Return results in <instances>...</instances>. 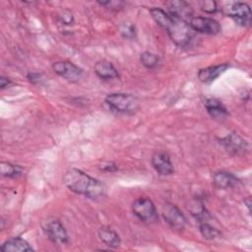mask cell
Masks as SVG:
<instances>
[{
  "instance_id": "cell-1",
  "label": "cell",
  "mask_w": 252,
  "mask_h": 252,
  "mask_svg": "<svg viewBox=\"0 0 252 252\" xmlns=\"http://www.w3.org/2000/svg\"><path fill=\"white\" fill-rule=\"evenodd\" d=\"M63 183L74 193L91 199H97L105 194V186L99 180L75 167L66 170Z\"/></svg>"
},
{
  "instance_id": "cell-2",
  "label": "cell",
  "mask_w": 252,
  "mask_h": 252,
  "mask_svg": "<svg viewBox=\"0 0 252 252\" xmlns=\"http://www.w3.org/2000/svg\"><path fill=\"white\" fill-rule=\"evenodd\" d=\"M150 14L154 21L166 31L170 39L176 45L185 47L190 44L194 33L188 23L172 18L165 11L157 7L150 9Z\"/></svg>"
},
{
  "instance_id": "cell-3",
  "label": "cell",
  "mask_w": 252,
  "mask_h": 252,
  "mask_svg": "<svg viewBox=\"0 0 252 252\" xmlns=\"http://www.w3.org/2000/svg\"><path fill=\"white\" fill-rule=\"evenodd\" d=\"M104 100L110 109L119 113H133L139 107V99L131 94L112 93Z\"/></svg>"
},
{
  "instance_id": "cell-4",
  "label": "cell",
  "mask_w": 252,
  "mask_h": 252,
  "mask_svg": "<svg viewBox=\"0 0 252 252\" xmlns=\"http://www.w3.org/2000/svg\"><path fill=\"white\" fill-rule=\"evenodd\" d=\"M133 214L145 223H155L158 220V215L154 202L147 197L137 198L132 204Z\"/></svg>"
},
{
  "instance_id": "cell-5",
  "label": "cell",
  "mask_w": 252,
  "mask_h": 252,
  "mask_svg": "<svg viewBox=\"0 0 252 252\" xmlns=\"http://www.w3.org/2000/svg\"><path fill=\"white\" fill-rule=\"evenodd\" d=\"M222 13L231 18L237 25L247 27L251 23V9L249 5L243 2H229L221 8Z\"/></svg>"
},
{
  "instance_id": "cell-6",
  "label": "cell",
  "mask_w": 252,
  "mask_h": 252,
  "mask_svg": "<svg viewBox=\"0 0 252 252\" xmlns=\"http://www.w3.org/2000/svg\"><path fill=\"white\" fill-rule=\"evenodd\" d=\"M42 229L48 239L54 244L63 245L69 241L68 233L63 224L55 219L46 220L42 222Z\"/></svg>"
},
{
  "instance_id": "cell-7",
  "label": "cell",
  "mask_w": 252,
  "mask_h": 252,
  "mask_svg": "<svg viewBox=\"0 0 252 252\" xmlns=\"http://www.w3.org/2000/svg\"><path fill=\"white\" fill-rule=\"evenodd\" d=\"M52 70L60 77L70 83L78 82L84 74L81 67L70 61H57L52 64Z\"/></svg>"
},
{
  "instance_id": "cell-8",
  "label": "cell",
  "mask_w": 252,
  "mask_h": 252,
  "mask_svg": "<svg viewBox=\"0 0 252 252\" xmlns=\"http://www.w3.org/2000/svg\"><path fill=\"white\" fill-rule=\"evenodd\" d=\"M220 144L231 156L241 157L248 152L247 142L236 133H230L220 139Z\"/></svg>"
},
{
  "instance_id": "cell-9",
  "label": "cell",
  "mask_w": 252,
  "mask_h": 252,
  "mask_svg": "<svg viewBox=\"0 0 252 252\" xmlns=\"http://www.w3.org/2000/svg\"><path fill=\"white\" fill-rule=\"evenodd\" d=\"M164 220L169 226L175 230H182L187 224V220L182 212L173 204L166 203L162 207L161 211Z\"/></svg>"
},
{
  "instance_id": "cell-10",
  "label": "cell",
  "mask_w": 252,
  "mask_h": 252,
  "mask_svg": "<svg viewBox=\"0 0 252 252\" xmlns=\"http://www.w3.org/2000/svg\"><path fill=\"white\" fill-rule=\"evenodd\" d=\"M189 26L193 32L210 35H215L221 32L219 22L208 17H193L189 22Z\"/></svg>"
},
{
  "instance_id": "cell-11",
  "label": "cell",
  "mask_w": 252,
  "mask_h": 252,
  "mask_svg": "<svg viewBox=\"0 0 252 252\" xmlns=\"http://www.w3.org/2000/svg\"><path fill=\"white\" fill-rule=\"evenodd\" d=\"M167 7L166 13L174 19L184 21L189 24L193 16V9L189 3L185 1H168L165 3Z\"/></svg>"
},
{
  "instance_id": "cell-12",
  "label": "cell",
  "mask_w": 252,
  "mask_h": 252,
  "mask_svg": "<svg viewBox=\"0 0 252 252\" xmlns=\"http://www.w3.org/2000/svg\"><path fill=\"white\" fill-rule=\"evenodd\" d=\"M152 164L157 172L161 175H169L174 172L170 157L166 152L158 151L152 156Z\"/></svg>"
},
{
  "instance_id": "cell-13",
  "label": "cell",
  "mask_w": 252,
  "mask_h": 252,
  "mask_svg": "<svg viewBox=\"0 0 252 252\" xmlns=\"http://www.w3.org/2000/svg\"><path fill=\"white\" fill-rule=\"evenodd\" d=\"M230 65L228 63H222L215 66H209L203 69H200L198 72V79L205 84H209L219 78L221 74H223Z\"/></svg>"
},
{
  "instance_id": "cell-14",
  "label": "cell",
  "mask_w": 252,
  "mask_h": 252,
  "mask_svg": "<svg viewBox=\"0 0 252 252\" xmlns=\"http://www.w3.org/2000/svg\"><path fill=\"white\" fill-rule=\"evenodd\" d=\"M213 183L219 189H228L237 186L239 179L231 172L220 170L214 173Z\"/></svg>"
},
{
  "instance_id": "cell-15",
  "label": "cell",
  "mask_w": 252,
  "mask_h": 252,
  "mask_svg": "<svg viewBox=\"0 0 252 252\" xmlns=\"http://www.w3.org/2000/svg\"><path fill=\"white\" fill-rule=\"evenodd\" d=\"M94 73L101 80H112L119 78L118 70L107 60H98L94 67Z\"/></svg>"
},
{
  "instance_id": "cell-16",
  "label": "cell",
  "mask_w": 252,
  "mask_h": 252,
  "mask_svg": "<svg viewBox=\"0 0 252 252\" xmlns=\"http://www.w3.org/2000/svg\"><path fill=\"white\" fill-rule=\"evenodd\" d=\"M204 104L209 115L216 120H223L228 116V111L226 107L218 98H207Z\"/></svg>"
},
{
  "instance_id": "cell-17",
  "label": "cell",
  "mask_w": 252,
  "mask_h": 252,
  "mask_svg": "<svg viewBox=\"0 0 252 252\" xmlns=\"http://www.w3.org/2000/svg\"><path fill=\"white\" fill-rule=\"evenodd\" d=\"M2 252H32L33 248L30 243L21 237H13L6 240L0 247Z\"/></svg>"
},
{
  "instance_id": "cell-18",
  "label": "cell",
  "mask_w": 252,
  "mask_h": 252,
  "mask_svg": "<svg viewBox=\"0 0 252 252\" xmlns=\"http://www.w3.org/2000/svg\"><path fill=\"white\" fill-rule=\"evenodd\" d=\"M98 237L100 241L109 248H117L121 243L119 234L108 226H101L98 229Z\"/></svg>"
},
{
  "instance_id": "cell-19",
  "label": "cell",
  "mask_w": 252,
  "mask_h": 252,
  "mask_svg": "<svg viewBox=\"0 0 252 252\" xmlns=\"http://www.w3.org/2000/svg\"><path fill=\"white\" fill-rule=\"evenodd\" d=\"M0 173L4 177L19 178L23 174V169L17 164H13L8 161H2L0 163Z\"/></svg>"
},
{
  "instance_id": "cell-20",
  "label": "cell",
  "mask_w": 252,
  "mask_h": 252,
  "mask_svg": "<svg viewBox=\"0 0 252 252\" xmlns=\"http://www.w3.org/2000/svg\"><path fill=\"white\" fill-rule=\"evenodd\" d=\"M199 230H200L201 234L206 239H209V240H215L217 238H220L221 235L220 231L218 228L212 226L211 224H209L206 221H200Z\"/></svg>"
},
{
  "instance_id": "cell-21",
  "label": "cell",
  "mask_w": 252,
  "mask_h": 252,
  "mask_svg": "<svg viewBox=\"0 0 252 252\" xmlns=\"http://www.w3.org/2000/svg\"><path fill=\"white\" fill-rule=\"evenodd\" d=\"M140 61L146 68L154 69L158 65L159 58L157 54H155L153 52L144 51L140 55Z\"/></svg>"
},
{
  "instance_id": "cell-22",
  "label": "cell",
  "mask_w": 252,
  "mask_h": 252,
  "mask_svg": "<svg viewBox=\"0 0 252 252\" xmlns=\"http://www.w3.org/2000/svg\"><path fill=\"white\" fill-rule=\"evenodd\" d=\"M120 33L124 38L132 39L136 36V27L133 23L125 22L120 26Z\"/></svg>"
},
{
  "instance_id": "cell-23",
  "label": "cell",
  "mask_w": 252,
  "mask_h": 252,
  "mask_svg": "<svg viewBox=\"0 0 252 252\" xmlns=\"http://www.w3.org/2000/svg\"><path fill=\"white\" fill-rule=\"evenodd\" d=\"M200 7H201V10L208 13V14H214L216 13L219 8H218V4L216 1H213V0H205V1H202L200 3Z\"/></svg>"
},
{
  "instance_id": "cell-24",
  "label": "cell",
  "mask_w": 252,
  "mask_h": 252,
  "mask_svg": "<svg viewBox=\"0 0 252 252\" xmlns=\"http://www.w3.org/2000/svg\"><path fill=\"white\" fill-rule=\"evenodd\" d=\"M100 6H103L105 7L106 9H109V10H113V11H118V10H121L124 6V2L123 1H113V0H110V1H103V2H100L98 1L97 2Z\"/></svg>"
},
{
  "instance_id": "cell-25",
  "label": "cell",
  "mask_w": 252,
  "mask_h": 252,
  "mask_svg": "<svg viewBox=\"0 0 252 252\" xmlns=\"http://www.w3.org/2000/svg\"><path fill=\"white\" fill-rule=\"evenodd\" d=\"M61 19H62V22L66 25H70L71 23H73V15L71 12H67V15H65V12H63V15L61 16Z\"/></svg>"
},
{
  "instance_id": "cell-26",
  "label": "cell",
  "mask_w": 252,
  "mask_h": 252,
  "mask_svg": "<svg viewBox=\"0 0 252 252\" xmlns=\"http://www.w3.org/2000/svg\"><path fill=\"white\" fill-rule=\"evenodd\" d=\"M11 84H12V81L9 78L4 77V76L0 77V88L1 89H5V88L9 87Z\"/></svg>"
},
{
  "instance_id": "cell-27",
  "label": "cell",
  "mask_w": 252,
  "mask_h": 252,
  "mask_svg": "<svg viewBox=\"0 0 252 252\" xmlns=\"http://www.w3.org/2000/svg\"><path fill=\"white\" fill-rule=\"evenodd\" d=\"M101 169H103V170H105V171H110V172H112V171H115V170L117 169V167H116V164H115V163H113V162H107L106 164H103V165H102Z\"/></svg>"
},
{
  "instance_id": "cell-28",
  "label": "cell",
  "mask_w": 252,
  "mask_h": 252,
  "mask_svg": "<svg viewBox=\"0 0 252 252\" xmlns=\"http://www.w3.org/2000/svg\"><path fill=\"white\" fill-rule=\"evenodd\" d=\"M244 204L246 205V207L248 208V212L250 213L251 212V199H250V197H248L246 200H244Z\"/></svg>"
}]
</instances>
